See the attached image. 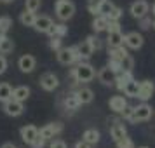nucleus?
<instances>
[{
  "label": "nucleus",
  "instance_id": "34",
  "mask_svg": "<svg viewBox=\"0 0 155 148\" xmlns=\"http://www.w3.org/2000/svg\"><path fill=\"white\" fill-rule=\"evenodd\" d=\"M106 18H108V21H119L120 18H122V9L115 5V7L108 12V16H106Z\"/></svg>",
  "mask_w": 155,
  "mask_h": 148
},
{
  "label": "nucleus",
  "instance_id": "1",
  "mask_svg": "<svg viewBox=\"0 0 155 148\" xmlns=\"http://www.w3.org/2000/svg\"><path fill=\"white\" fill-rule=\"evenodd\" d=\"M70 77L75 82H91L92 78L96 77V70L91 63H85V61H78L75 64V68H71Z\"/></svg>",
  "mask_w": 155,
  "mask_h": 148
},
{
  "label": "nucleus",
  "instance_id": "44",
  "mask_svg": "<svg viewBox=\"0 0 155 148\" xmlns=\"http://www.w3.org/2000/svg\"><path fill=\"white\" fill-rule=\"evenodd\" d=\"M49 148H66V143L63 140H52Z\"/></svg>",
  "mask_w": 155,
  "mask_h": 148
},
{
  "label": "nucleus",
  "instance_id": "52",
  "mask_svg": "<svg viewBox=\"0 0 155 148\" xmlns=\"http://www.w3.org/2000/svg\"><path fill=\"white\" fill-rule=\"evenodd\" d=\"M140 148H148V146H140Z\"/></svg>",
  "mask_w": 155,
  "mask_h": 148
},
{
  "label": "nucleus",
  "instance_id": "28",
  "mask_svg": "<svg viewBox=\"0 0 155 148\" xmlns=\"http://www.w3.org/2000/svg\"><path fill=\"white\" fill-rule=\"evenodd\" d=\"M14 51V42L5 37V38H2L0 40V54H9V52H12Z\"/></svg>",
  "mask_w": 155,
  "mask_h": 148
},
{
  "label": "nucleus",
  "instance_id": "10",
  "mask_svg": "<svg viewBox=\"0 0 155 148\" xmlns=\"http://www.w3.org/2000/svg\"><path fill=\"white\" fill-rule=\"evenodd\" d=\"M58 85H59V80H58V77L54 75V73H51V71H47V73H44L42 77H40V87H42L44 91H54Z\"/></svg>",
  "mask_w": 155,
  "mask_h": 148
},
{
  "label": "nucleus",
  "instance_id": "16",
  "mask_svg": "<svg viewBox=\"0 0 155 148\" xmlns=\"http://www.w3.org/2000/svg\"><path fill=\"white\" fill-rule=\"evenodd\" d=\"M19 133H21V140L30 145V143L38 136V129H37L35 126H23Z\"/></svg>",
  "mask_w": 155,
  "mask_h": 148
},
{
  "label": "nucleus",
  "instance_id": "23",
  "mask_svg": "<svg viewBox=\"0 0 155 148\" xmlns=\"http://www.w3.org/2000/svg\"><path fill=\"white\" fill-rule=\"evenodd\" d=\"M124 94L129 96V98H138V94H140V82L138 80H129L124 87Z\"/></svg>",
  "mask_w": 155,
  "mask_h": 148
},
{
  "label": "nucleus",
  "instance_id": "50",
  "mask_svg": "<svg viewBox=\"0 0 155 148\" xmlns=\"http://www.w3.org/2000/svg\"><path fill=\"white\" fill-rule=\"evenodd\" d=\"M0 2H4V4H11V2H14V0H0Z\"/></svg>",
  "mask_w": 155,
  "mask_h": 148
},
{
  "label": "nucleus",
  "instance_id": "48",
  "mask_svg": "<svg viewBox=\"0 0 155 148\" xmlns=\"http://www.w3.org/2000/svg\"><path fill=\"white\" fill-rule=\"evenodd\" d=\"M0 148H16V146L12 145V143H4V145H2Z\"/></svg>",
  "mask_w": 155,
  "mask_h": 148
},
{
  "label": "nucleus",
  "instance_id": "25",
  "mask_svg": "<svg viewBox=\"0 0 155 148\" xmlns=\"http://www.w3.org/2000/svg\"><path fill=\"white\" fill-rule=\"evenodd\" d=\"M19 21H21L23 26H33L37 21V14L33 12V11H25V12H21V16H19Z\"/></svg>",
  "mask_w": 155,
  "mask_h": 148
},
{
  "label": "nucleus",
  "instance_id": "43",
  "mask_svg": "<svg viewBox=\"0 0 155 148\" xmlns=\"http://www.w3.org/2000/svg\"><path fill=\"white\" fill-rule=\"evenodd\" d=\"M138 21H140V26L143 30H148L150 28V26H153V21H152V18H150V16H145V18H141V19H138Z\"/></svg>",
  "mask_w": 155,
  "mask_h": 148
},
{
  "label": "nucleus",
  "instance_id": "9",
  "mask_svg": "<svg viewBox=\"0 0 155 148\" xmlns=\"http://www.w3.org/2000/svg\"><path fill=\"white\" fill-rule=\"evenodd\" d=\"M110 136H112V140L117 143L120 141L122 138H126L127 136V127L126 124L122 122V120H115L112 126H110Z\"/></svg>",
  "mask_w": 155,
  "mask_h": 148
},
{
  "label": "nucleus",
  "instance_id": "18",
  "mask_svg": "<svg viewBox=\"0 0 155 148\" xmlns=\"http://www.w3.org/2000/svg\"><path fill=\"white\" fill-rule=\"evenodd\" d=\"M124 38L126 35L122 31H108V38H106V44L108 47H119V45H124Z\"/></svg>",
  "mask_w": 155,
  "mask_h": 148
},
{
  "label": "nucleus",
  "instance_id": "33",
  "mask_svg": "<svg viewBox=\"0 0 155 148\" xmlns=\"http://www.w3.org/2000/svg\"><path fill=\"white\" fill-rule=\"evenodd\" d=\"M49 47L54 52H58V51L63 47V40H61V37H51V40H49Z\"/></svg>",
  "mask_w": 155,
  "mask_h": 148
},
{
  "label": "nucleus",
  "instance_id": "27",
  "mask_svg": "<svg viewBox=\"0 0 155 148\" xmlns=\"http://www.w3.org/2000/svg\"><path fill=\"white\" fill-rule=\"evenodd\" d=\"M99 138H101V134H99V131H96V129H87L84 133V136H82V140H85L87 143H91V145H98Z\"/></svg>",
  "mask_w": 155,
  "mask_h": 148
},
{
  "label": "nucleus",
  "instance_id": "14",
  "mask_svg": "<svg viewBox=\"0 0 155 148\" xmlns=\"http://www.w3.org/2000/svg\"><path fill=\"white\" fill-rule=\"evenodd\" d=\"M108 105H110V110L113 113H122L124 108L127 106V99L124 96H112L110 101H108Z\"/></svg>",
  "mask_w": 155,
  "mask_h": 148
},
{
  "label": "nucleus",
  "instance_id": "31",
  "mask_svg": "<svg viewBox=\"0 0 155 148\" xmlns=\"http://www.w3.org/2000/svg\"><path fill=\"white\" fill-rule=\"evenodd\" d=\"M11 28H12V19L9 16H0V31L7 33Z\"/></svg>",
  "mask_w": 155,
  "mask_h": 148
},
{
  "label": "nucleus",
  "instance_id": "30",
  "mask_svg": "<svg viewBox=\"0 0 155 148\" xmlns=\"http://www.w3.org/2000/svg\"><path fill=\"white\" fill-rule=\"evenodd\" d=\"M122 115V119L127 120V122H131V124H136V120H134V106L127 105L126 108H124V112L120 113Z\"/></svg>",
  "mask_w": 155,
  "mask_h": 148
},
{
  "label": "nucleus",
  "instance_id": "49",
  "mask_svg": "<svg viewBox=\"0 0 155 148\" xmlns=\"http://www.w3.org/2000/svg\"><path fill=\"white\" fill-rule=\"evenodd\" d=\"M152 16H153V18H155V4H153V5H152Z\"/></svg>",
  "mask_w": 155,
  "mask_h": 148
},
{
  "label": "nucleus",
  "instance_id": "32",
  "mask_svg": "<svg viewBox=\"0 0 155 148\" xmlns=\"http://www.w3.org/2000/svg\"><path fill=\"white\" fill-rule=\"evenodd\" d=\"M87 40L91 42V45H92V49L94 51H101L103 49V40H101L98 35H89L87 37Z\"/></svg>",
  "mask_w": 155,
  "mask_h": 148
},
{
  "label": "nucleus",
  "instance_id": "51",
  "mask_svg": "<svg viewBox=\"0 0 155 148\" xmlns=\"http://www.w3.org/2000/svg\"><path fill=\"white\" fill-rule=\"evenodd\" d=\"M153 28H155V19H153Z\"/></svg>",
  "mask_w": 155,
  "mask_h": 148
},
{
  "label": "nucleus",
  "instance_id": "15",
  "mask_svg": "<svg viewBox=\"0 0 155 148\" xmlns=\"http://www.w3.org/2000/svg\"><path fill=\"white\" fill-rule=\"evenodd\" d=\"M52 19H51L49 16H37V21L33 25V28L38 31V33H47V30L52 26Z\"/></svg>",
  "mask_w": 155,
  "mask_h": 148
},
{
  "label": "nucleus",
  "instance_id": "11",
  "mask_svg": "<svg viewBox=\"0 0 155 148\" xmlns=\"http://www.w3.org/2000/svg\"><path fill=\"white\" fill-rule=\"evenodd\" d=\"M155 92V84L152 80H141L140 82V94H138V99L141 101H148V99L153 96Z\"/></svg>",
  "mask_w": 155,
  "mask_h": 148
},
{
  "label": "nucleus",
  "instance_id": "38",
  "mask_svg": "<svg viewBox=\"0 0 155 148\" xmlns=\"http://www.w3.org/2000/svg\"><path fill=\"white\" fill-rule=\"evenodd\" d=\"M106 66H110L115 73H120V71H122V61H117V59H112V58H108Z\"/></svg>",
  "mask_w": 155,
  "mask_h": 148
},
{
  "label": "nucleus",
  "instance_id": "12",
  "mask_svg": "<svg viewBox=\"0 0 155 148\" xmlns=\"http://www.w3.org/2000/svg\"><path fill=\"white\" fill-rule=\"evenodd\" d=\"M18 66H19V70H21L23 73H31L37 66V59L31 56V54H25V56L19 58Z\"/></svg>",
  "mask_w": 155,
  "mask_h": 148
},
{
  "label": "nucleus",
  "instance_id": "41",
  "mask_svg": "<svg viewBox=\"0 0 155 148\" xmlns=\"http://www.w3.org/2000/svg\"><path fill=\"white\" fill-rule=\"evenodd\" d=\"M117 148H134V143L129 136H126V138H122L120 141H117Z\"/></svg>",
  "mask_w": 155,
  "mask_h": 148
},
{
  "label": "nucleus",
  "instance_id": "36",
  "mask_svg": "<svg viewBox=\"0 0 155 148\" xmlns=\"http://www.w3.org/2000/svg\"><path fill=\"white\" fill-rule=\"evenodd\" d=\"M40 4H42V0H25V7L28 11H33V12L40 9Z\"/></svg>",
  "mask_w": 155,
  "mask_h": 148
},
{
  "label": "nucleus",
  "instance_id": "46",
  "mask_svg": "<svg viewBox=\"0 0 155 148\" xmlns=\"http://www.w3.org/2000/svg\"><path fill=\"white\" fill-rule=\"evenodd\" d=\"M5 70H7V59L5 56H0V75H4Z\"/></svg>",
  "mask_w": 155,
  "mask_h": 148
},
{
  "label": "nucleus",
  "instance_id": "20",
  "mask_svg": "<svg viewBox=\"0 0 155 148\" xmlns=\"http://www.w3.org/2000/svg\"><path fill=\"white\" fill-rule=\"evenodd\" d=\"M108 18L103 14H98L94 16V21H92V30L96 31V33H101V31H106V28H108Z\"/></svg>",
  "mask_w": 155,
  "mask_h": 148
},
{
  "label": "nucleus",
  "instance_id": "7",
  "mask_svg": "<svg viewBox=\"0 0 155 148\" xmlns=\"http://www.w3.org/2000/svg\"><path fill=\"white\" fill-rule=\"evenodd\" d=\"M143 44H145V38H143V35L138 33V31H131V33H127L126 38H124V45H126L127 49H133V51L141 49Z\"/></svg>",
  "mask_w": 155,
  "mask_h": 148
},
{
  "label": "nucleus",
  "instance_id": "3",
  "mask_svg": "<svg viewBox=\"0 0 155 148\" xmlns=\"http://www.w3.org/2000/svg\"><path fill=\"white\" fill-rule=\"evenodd\" d=\"M54 11H56V16L59 21H68L75 14V4L71 0H58L56 5H54Z\"/></svg>",
  "mask_w": 155,
  "mask_h": 148
},
{
  "label": "nucleus",
  "instance_id": "13",
  "mask_svg": "<svg viewBox=\"0 0 155 148\" xmlns=\"http://www.w3.org/2000/svg\"><path fill=\"white\" fill-rule=\"evenodd\" d=\"M115 77H117V73L110 66H105L98 71V80L103 85H115Z\"/></svg>",
  "mask_w": 155,
  "mask_h": 148
},
{
  "label": "nucleus",
  "instance_id": "47",
  "mask_svg": "<svg viewBox=\"0 0 155 148\" xmlns=\"http://www.w3.org/2000/svg\"><path fill=\"white\" fill-rule=\"evenodd\" d=\"M75 148H92V145L87 143L85 140H82V141H77V143H75Z\"/></svg>",
  "mask_w": 155,
  "mask_h": 148
},
{
  "label": "nucleus",
  "instance_id": "35",
  "mask_svg": "<svg viewBox=\"0 0 155 148\" xmlns=\"http://www.w3.org/2000/svg\"><path fill=\"white\" fill-rule=\"evenodd\" d=\"M127 82H129V80H127V78L124 77L122 73H117V77H115V87H117L119 91H122V92H124V87H126V84H127Z\"/></svg>",
  "mask_w": 155,
  "mask_h": 148
},
{
  "label": "nucleus",
  "instance_id": "24",
  "mask_svg": "<svg viewBox=\"0 0 155 148\" xmlns=\"http://www.w3.org/2000/svg\"><path fill=\"white\" fill-rule=\"evenodd\" d=\"M12 98L18 99V101H26L30 98V87L26 85H19V87H14V91H12Z\"/></svg>",
  "mask_w": 155,
  "mask_h": 148
},
{
  "label": "nucleus",
  "instance_id": "2",
  "mask_svg": "<svg viewBox=\"0 0 155 148\" xmlns=\"http://www.w3.org/2000/svg\"><path fill=\"white\" fill-rule=\"evenodd\" d=\"M56 58L58 61L64 66H70V64H75L78 61H84L80 52H78L77 45H71V47H61V49L56 52Z\"/></svg>",
  "mask_w": 155,
  "mask_h": 148
},
{
  "label": "nucleus",
  "instance_id": "17",
  "mask_svg": "<svg viewBox=\"0 0 155 148\" xmlns=\"http://www.w3.org/2000/svg\"><path fill=\"white\" fill-rule=\"evenodd\" d=\"M127 56H129V51H127V47H124V45H119V47H108V58H112V59L124 61Z\"/></svg>",
  "mask_w": 155,
  "mask_h": 148
},
{
  "label": "nucleus",
  "instance_id": "6",
  "mask_svg": "<svg viewBox=\"0 0 155 148\" xmlns=\"http://www.w3.org/2000/svg\"><path fill=\"white\" fill-rule=\"evenodd\" d=\"M63 133V124L61 122H52V124H47V126H44L42 129H38V134L45 138V140H54V136Z\"/></svg>",
  "mask_w": 155,
  "mask_h": 148
},
{
  "label": "nucleus",
  "instance_id": "26",
  "mask_svg": "<svg viewBox=\"0 0 155 148\" xmlns=\"http://www.w3.org/2000/svg\"><path fill=\"white\" fill-rule=\"evenodd\" d=\"M12 91H14V89H12L7 82H2V84H0V101L5 103L9 99H12Z\"/></svg>",
  "mask_w": 155,
  "mask_h": 148
},
{
  "label": "nucleus",
  "instance_id": "45",
  "mask_svg": "<svg viewBox=\"0 0 155 148\" xmlns=\"http://www.w3.org/2000/svg\"><path fill=\"white\" fill-rule=\"evenodd\" d=\"M119 30H120V23L119 21H110V23H108L106 31H119Z\"/></svg>",
  "mask_w": 155,
  "mask_h": 148
},
{
  "label": "nucleus",
  "instance_id": "29",
  "mask_svg": "<svg viewBox=\"0 0 155 148\" xmlns=\"http://www.w3.org/2000/svg\"><path fill=\"white\" fill-rule=\"evenodd\" d=\"M105 0H87V11L91 12L92 16H98L99 14V7Z\"/></svg>",
  "mask_w": 155,
  "mask_h": 148
},
{
  "label": "nucleus",
  "instance_id": "4",
  "mask_svg": "<svg viewBox=\"0 0 155 148\" xmlns=\"http://www.w3.org/2000/svg\"><path fill=\"white\" fill-rule=\"evenodd\" d=\"M152 115H153V110H152V106L148 105L147 101L134 106V120H136V124L138 122H148L152 119Z\"/></svg>",
  "mask_w": 155,
  "mask_h": 148
},
{
  "label": "nucleus",
  "instance_id": "5",
  "mask_svg": "<svg viewBox=\"0 0 155 148\" xmlns=\"http://www.w3.org/2000/svg\"><path fill=\"white\" fill-rule=\"evenodd\" d=\"M2 110H4L5 115H9V117H19V115L25 112V106H23V101H18V99L12 98V99H9V101L4 103Z\"/></svg>",
  "mask_w": 155,
  "mask_h": 148
},
{
  "label": "nucleus",
  "instance_id": "22",
  "mask_svg": "<svg viewBox=\"0 0 155 148\" xmlns=\"http://www.w3.org/2000/svg\"><path fill=\"white\" fill-rule=\"evenodd\" d=\"M77 49H78V52H80V56H82V59H89V58L94 54V49H92V45H91V42L85 38V40H82V42L77 45Z\"/></svg>",
  "mask_w": 155,
  "mask_h": 148
},
{
  "label": "nucleus",
  "instance_id": "37",
  "mask_svg": "<svg viewBox=\"0 0 155 148\" xmlns=\"http://www.w3.org/2000/svg\"><path fill=\"white\" fill-rule=\"evenodd\" d=\"M113 7H115V4H113V2H110V0H105V2L101 4V7H99V14L108 16V12H110Z\"/></svg>",
  "mask_w": 155,
  "mask_h": 148
},
{
  "label": "nucleus",
  "instance_id": "19",
  "mask_svg": "<svg viewBox=\"0 0 155 148\" xmlns=\"http://www.w3.org/2000/svg\"><path fill=\"white\" fill-rule=\"evenodd\" d=\"M80 99H78V96H77V92L75 91H71L66 98H64V108L66 110H71V112H75V110H78L80 108Z\"/></svg>",
  "mask_w": 155,
  "mask_h": 148
},
{
  "label": "nucleus",
  "instance_id": "40",
  "mask_svg": "<svg viewBox=\"0 0 155 148\" xmlns=\"http://www.w3.org/2000/svg\"><path fill=\"white\" fill-rule=\"evenodd\" d=\"M122 70H126V71H133L134 70V59H133L131 54L122 61Z\"/></svg>",
  "mask_w": 155,
  "mask_h": 148
},
{
  "label": "nucleus",
  "instance_id": "39",
  "mask_svg": "<svg viewBox=\"0 0 155 148\" xmlns=\"http://www.w3.org/2000/svg\"><path fill=\"white\" fill-rule=\"evenodd\" d=\"M66 33H68V26L64 25V21L56 23V35H54V37H61V38H63Z\"/></svg>",
  "mask_w": 155,
  "mask_h": 148
},
{
  "label": "nucleus",
  "instance_id": "8",
  "mask_svg": "<svg viewBox=\"0 0 155 148\" xmlns=\"http://www.w3.org/2000/svg\"><path fill=\"white\" fill-rule=\"evenodd\" d=\"M129 12H131V16H133L134 19H141V18H145L150 12V5H148L147 0H138V2H134L133 5H131Z\"/></svg>",
  "mask_w": 155,
  "mask_h": 148
},
{
  "label": "nucleus",
  "instance_id": "42",
  "mask_svg": "<svg viewBox=\"0 0 155 148\" xmlns=\"http://www.w3.org/2000/svg\"><path fill=\"white\" fill-rule=\"evenodd\" d=\"M45 143H47V140H45V138H42V136L38 134L35 140L30 143V146H31V148H44V146H45Z\"/></svg>",
  "mask_w": 155,
  "mask_h": 148
},
{
  "label": "nucleus",
  "instance_id": "21",
  "mask_svg": "<svg viewBox=\"0 0 155 148\" xmlns=\"http://www.w3.org/2000/svg\"><path fill=\"white\" fill-rule=\"evenodd\" d=\"M77 92L78 99H80V103L82 105H89V103H92V99H94V92H92V89H89V87H80Z\"/></svg>",
  "mask_w": 155,
  "mask_h": 148
}]
</instances>
